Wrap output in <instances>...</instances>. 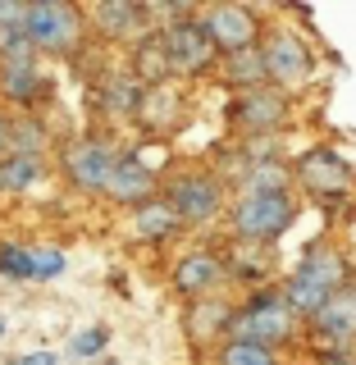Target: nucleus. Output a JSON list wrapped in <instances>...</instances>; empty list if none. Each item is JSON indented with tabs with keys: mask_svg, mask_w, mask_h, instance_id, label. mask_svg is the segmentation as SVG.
I'll list each match as a JSON object with an SVG mask.
<instances>
[{
	"mask_svg": "<svg viewBox=\"0 0 356 365\" xmlns=\"http://www.w3.org/2000/svg\"><path fill=\"white\" fill-rule=\"evenodd\" d=\"M146 106V87L128 73V64H110L91 78V110L106 123H137Z\"/></svg>",
	"mask_w": 356,
	"mask_h": 365,
	"instance_id": "16",
	"label": "nucleus"
},
{
	"mask_svg": "<svg viewBox=\"0 0 356 365\" xmlns=\"http://www.w3.org/2000/svg\"><path fill=\"white\" fill-rule=\"evenodd\" d=\"M220 83L233 91V96H243V91H256V87H270L265 78V60H260V46H251V51H238V55H224L220 60Z\"/></svg>",
	"mask_w": 356,
	"mask_h": 365,
	"instance_id": "23",
	"label": "nucleus"
},
{
	"mask_svg": "<svg viewBox=\"0 0 356 365\" xmlns=\"http://www.w3.org/2000/svg\"><path fill=\"white\" fill-rule=\"evenodd\" d=\"M110 338H114V329L110 324H83L78 334H68V361H101L110 351Z\"/></svg>",
	"mask_w": 356,
	"mask_h": 365,
	"instance_id": "27",
	"label": "nucleus"
},
{
	"mask_svg": "<svg viewBox=\"0 0 356 365\" xmlns=\"http://www.w3.org/2000/svg\"><path fill=\"white\" fill-rule=\"evenodd\" d=\"M68 269V251L55 242H32V283H55Z\"/></svg>",
	"mask_w": 356,
	"mask_h": 365,
	"instance_id": "29",
	"label": "nucleus"
},
{
	"mask_svg": "<svg viewBox=\"0 0 356 365\" xmlns=\"http://www.w3.org/2000/svg\"><path fill=\"white\" fill-rule=\"evenodd\" d=\"M165 288L174 292L183 306H188V302H201V297H220L228 288L220 247L197 242V247L178 251V256L169 260V269H165Z\"/></svg>",
	"mask_w": 356,
	"mask_h": 365,
	"instance_id": "12",
	"label": "nucleus"
},
{
	"mask_svg": "<svg viewBox=\"0 0 356 365\" xmlns=\"http://www.w3.org/2000/svg\"><path fill=\"white\" fill-rule=\"evenodd\" d=\"M311 365H356V351H347V356H311Z\"/></svg>",
	"mask_w": 356,
	"mask_h": 365,
	"instance_id": "34",
	"label": "nucleus"
},
{
	"mask_svg": "<svg viewBox=\"0 0 356 365\" xmlns=\"http://www.w3.org/2000/svg\"><path fill=\"white\" fill-rule=\"evenodd\" d=\"M297 215H302L297 192H243V197L228 201L224 228L228 237H243V242L279 247V237L297 224Z\"/></svg>",
	"mask_w": 356,
	"mask_h": 365,
	"instance_id": "3",
	"label": "nucleus"
},
{
	"mask_svg": "<svg viewBox=\"0 0 356 365\" xmlns=\"http://www.w3.org/2000/svg\"><path fill=\"white\" fill-rule=\"evenodd\" d=\"M87 14V37L96 46H137L142 37H151L160 32L151 14H146V0H91L83 5Z\"/></svg>",
	"mask_w": 356,
	"mask_h": 365,
	"instance_id": "13",
	"label": "nucleus"
},
{
	"mask_svg": "<svg viewBox=\"0 0 356 365\" xmlns=\"http://www.w3.org/2000/svg\"><path fill=\"white\" fill-rule=\"evenodd\" d=\"M160 187H165V169H160L156 160L142 151V142L119 146V160H114V174H110V187H106V201H110V205H123V210L133 215L137 205L156 201Z\"/></svg>",
	"mask_w": 356,
	"mask_h": 365,
	"instance_id": "14",
	"label": "nucleus"
},
{
	"mask_svg": "<svg viewBox=\"0 0 356 365\" xmlns=\"http://www.w3.org/2000/svg\"><path fill=\"white\" fill-rule=\"evenodd\" d=\"M119 137L110 128H91L60 142V155H55V174H60L78 197H106L114 160H119Z\"/></svg>",
	"mask_w": 356,
	"mask_h": 365,
	"instance_id": "4",
	"label": "nucleus"
},
{
	"mask_svg": "<svg viewBox=\"0 0 356 365\" xmlns=\"http://www.w3.org/2000/svg\"><path fill=\"white\" fill-rule=\"evenodd\" d=\"M5 365H60V351H46V347H37V351H19V356H9Z\"/></svg>",
	"mask_w": 356,
	"mask_h": 365,
	"instance_id": "32",
	"label": "nucleus"
},
{
	"mask_svg": "<svg viewBox=\"0 0 356 365\" xmlns=\"http://www.w3.org/2000/svg\"><path fill=\"white\" fill-rule=\"evenodd\" d=\"M32 60H41V55L28 37V23L23 28H0V64H32Z\"/></svg>",
	"mask_w": 356,
	"mask_h": 365,
	"instance_id": "30",
	"label": "nucleus"
},
{
	"mask_svg": "<svg viewBox=\"0 0 356 365\" xmlns=\"http://www.w3.org/2000/svg\"><path fill=\"white\" fill-rule=\"evenodd\" d=\"M160 197L174 205L178 224L188 228V233H205V228L224 224L228 201H233L228 187L210 174V169H169Z\"/></svg>",
	"mask_w": 356,
	"mask_h": 365,
	"instance_id": "5",
	"label": "nucleus"
},
{
	"mask_svg": "<svg viewBox=\"0 0 356 365\" xmlns=\"http://www.w3.org/2000/svg\"><path fill=\"white\" fill-rule=\"evenodd\" d=\"M352 256L342 251V242H334V237H315L311 247L297 256V265L279 279V292L283 302L297 311V319L302 324H311L315 311L329 302V297H338L342 288H352Z\"/></svg>",
	"mask_w": 356,
	"mask_h": 365,
	"instance_id": "1",
	"label": "nucleus"
},
{
	"mask_svg": "<svg viewBox=\"0 0 356 365\" xmlns=\"http://www.w3.org/2000/svg\"><path fill=\"white\" fill-rule=\"evenodd\" d=\"M96 365H119V361H114V356H101V361H96Z\"/></svg>",
	"mask_w": 356,
	"mask_h": 365,
	"instance_id": "36",
	"label": "nucleus"
},
{
	"mask_svg": "<svg viewBox=\"0 0 356 365\" xmlns=\"http://www.w3.org/2000/svg\"><path fill=\"white\" fill-rule=\"evenodd\" d=\"M28 23V0H0V28H23Z\"/></svg>",
	"mask_w": 356,
	"mask_h": 365,
	"instance_id": "31",
	"label": "nucleus"
},
{
	"mask_svg": "<svg viewBox=\"0 0 356 365\" xmlns=\"http://www.w3.org/2000/svg\"><path fill=\"white\" fill-rule=\"evenodd\" d=\"M228 338H243V342H260V347H297V342L306 338V324L297 319V311L288 302H283L279 283H270V288H256L247 292L243 302H238L233 311V329H228Z\"/></svg>",
	"mask_w": 356,
	"mask_h": 365,
	"instance_id": "2",
	"label": "nucleus"
},
{
	"mask_svg": "<svg viewBox=\"0 0 356 365\" xmlns=\"http://www.w3.org/2000/svg\"><path fill=\"white\" fill-rule=\"evenodd\" d=\"M128 233H133V242H142V247H156V251H165V247H174L188 228L178 224V215H174V205H169L165 197H156V201H146V205H137V210L128 215Z\"/></svg>",
	"mask_w": 356,
	"mask_h": 365,
	"instance_id": "20",
	"label": "nucleus"
},
{
	"mask_svg": "<svg viewBox=\"0 0 356 365\" xmlns=\"http://www.w3.org/2000/svg\"><path fill=\"white\" fill-rule=\"evenodd\" d=\"M243 192H293V160H256L243 178Z\"/></svg>",
	"mask_w": 356,
	"mask_h": 365,
	"instance_id": "26",
	"label": "nucleus"
},
{
	"mask_svg": "<svg viewBox=\"0 0 356 365\" xmlns=\"http://www.w3.org/2000/svg\"><path fill=\"white\" fill-rule=\"evenodd\" d=\"M123 64H128V73H133L146 91L174 83V68H169V55H165L160 32H151V37H142L137 46H128V60H123Z\"/></svg>",
	"mask_w": 356,
	"mask_h": 365,
	"instance_id": "21",
	"label": "nucleus"
},
{
	"mask_svg": "<svg viewBox=\"0 0 356 365\" xmlns=\"http://www.w3.org/2000/svg\"><path fill=\"white\" fill-rule=\"evenodd\" d=\"M0 101L9 114H41L55 101V78L41 60L32 64H0Z\"/></svg>",
	"mask_w": 356,
	"mask_h": 365,
	"instance_id": "19",
	"label": "nucleus"
},
{
	"mask_svg": "<svg viewBox=\"0 0 356 365\" xmlns=\"http://www.w3.org/2000/svg\"><path fill=\"white\" fill-rule=\"evenodd\" d=\"M0 279H9V283H32V242L0 237Z\"/></svg>",
	"mask_w": 356,
	"mask_h": 365,
	"instance_id": "28",
	"label": "nucleus"
},
{
	"mask_svg": "<svg viewBox=\"0 0 356 365\" xmlns=\"http://www.w3.org/2000/svg\"><path fill=\"white\" fill-rule=\"evenodd\" d=\"M51 178V155H5L0 160V197H32Z\"/></svg>",
	"mask_w": 356,
	"mask_h": 365,
	"instance_id": "22",
	"label": "nucleus"
},
{
	"mask_svg": "<svg viewBox=\"0 0 356 365\" xmlns=\"http://www.w3.org/2000/svg\"><path fill=\"white\" fill-rule=\"evenodd\" d=\"M5 338H9V315L0 311V342H5Z\"/></svg>",
	"mask_w": 356,
	"mask_h": 365,
	"instance_id": "35",
	"label": "nucleus"
},
{
	"mask_svg": "<svg viewBox=\"0 0 356 365\" xmlns=\"http://www.w3.org/2000/svg\"><path fill=\"white\" fill-rule=\"evenodd\" d=\"M233 311H238V302H233L228 292H220V297H201V302H188V306H183V319H178V329H183V338H188V347L197 351V356H210L220 342H228Z\"/></svg>",
	"mask_w": 356,
	"mask_h": 365,
	"instance_id": "18",
	"label": "nucleus"
},
{
	"mask_svg": "<svg viewBox=\"0 0 356 365\" xmlns=\"http://www.w3.org/2000/svg\"><path fill=\"white\" fill-rule=\"evenodd\" d=\"M210 365H288L283 351L260 347V342H243V338H228L210 351Z\"/></svg>",
	"mask_w": 356,
	"mask_h": 365,
	"instance_id": "25",
	"label": "nucleus"
},
{
	"mask_svg": "<svg viewBox=\"0 0 356 365\" xmlns=\"http://www.w3.org/2000/svg\"><path fill=\"white\" fill-rule=\"evenodd\" d=\"M55 133L46 114H9V155H51Z\"/></svg>",
	"mask_w": 356,
	"mask_h": 365,
	"instance_id": "24",
	"label": "nucleus"
},
{
	"mask_svg": "<svg viewBox=\"0 0 356 365\" xmlns=\"http://www.w3.org/2000/svg\"><path fill=\"white\" fill-rule=\"evenodd\" d=\"M28 37L46 60H78L91 46L87 14L78 0H28Z\"/></svg>",
	"mask_w": 356,
	"mask_h": 365,
	"instance_id": "7",
	"label": "nucleus"
},
{
	"mask_svg": "<svg viewBox=\"0 0 356 365\" xmlns=\"http://www.w3.org/2000/svg\"><path fill=\"white\" fill-rule=\"evenodd\" d=\"M293 96L279 87H256V91H243V96H228L224 106V119L233 128V142L243 137H283L293 123Z\"/></svg>",
	"mask_w": 356,
	"mask_h": 365,
	"instance_id": "10",
	"label": "nucleus"
},
{
	"mask_svg": "<svg viewBox=\"0 0 356 365\" xmlns=\"http://www.w3.org/2000/svg\"><path fill=\"white\" fill-rule=\"evenodd\" d=\"M160 41H165L174 83H197V78H215V73H220V51H215L210 37L201 32L197 5H183L178 14L160 28Z\"/></svg>",
	"mask_w": 356,
	"mask_h": 365,
	"instance_id": "9",
	"label": "nucleus"
},
{
	"mask_svg": "<svg viewBox=\"0 0 356 365\" xmlns=\"http://www.w3.org/2000/svg\"><path fill=\"white\" fill-rule=\"evenodd\" d=\"M265 5H233V0H220V5H197V23L210 37V46L224 55L251 51L260 46V32H265Z\"/></svg>",
	"mask_w": 356,
	"mask_h": 365,
	"instance_id": "11",
	"label": "nucleus"
},
{
	"mask_svg": "<svg viewBox=\"0 0 356 365\" xmlns=\"http://www.w3.org/2000/svg\"><path fill=\"white\" fill-rule=\"evenodd\" d=\"M260 60H265V78L270 87L297 96L302 87L315 83L320 60H315V46L293 28V23H265L260 32Z\"/></svg>",
	"mask_w": 356,
	"mask_h": 365,
	"instance_id": "8",
	"label": "nucleus"
},
{
	"mask_svg": "<svg viewBox=\"0 0 356 365\" xmlns=\"http://www.w3.org/2000/svg\"><path fill=\"white\" fill-rule=\"evenodd\" d=\"M293 192L306 201H315L320 210H334L356 192V165L338 146L315 142L293 160Z\"/></svg>",
	"mask_w": 356,
	"mask_h": 365,
	"instance_id": "6",
	"label": "nucleus"
},
{
	"mask_svg": "<svg viewBox=\"0 0 356 365\" xmlns=\"http://www.w3.org/2000/svg\"><path fill=\"white\" fill-rule=\"evenodd\" d=\"M220 260H224V279L228 288H270L279 283V247H260V242H243V237H224L220 242Z\"/></svg>",
	"mask_w": 356,
	"mask_h": 365,
	"instance_id": "17",
	"label": "nucleus"
},
{
	"mask_svg": "<svg viewBox=\"0 0 356 365\" xmlns=\"http://www.w3.org/2000/svg\"><path fill=\"white\" fill-rule=\"evenodd\" d=\"M9 155V110L0 106V160Z\"/></svg>",
	"mask_w": 356,
	"mask_h": 365,
	"instance_id": "33",
	"label": "nucleus"
},
{
	"mask_svg": "<svg viewBox=\"0 0 356 365\" xmlns=\"http://www.w3.org/2000/svg\"><path fill=\"white\" fill-rule=\"evenodd\" d=\"M302 342L311 347V356H347V351H356V283L320 306Z\"/></svg>",
	"mask_w": 356,
	"mask_h": 365,
	"instance_id": "15",
	"label": "nucleus"
}]
</instances>
